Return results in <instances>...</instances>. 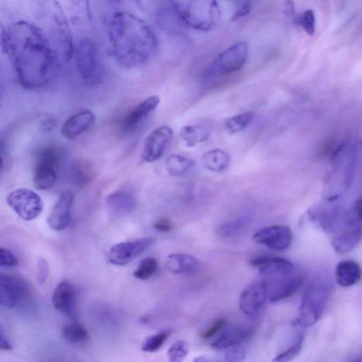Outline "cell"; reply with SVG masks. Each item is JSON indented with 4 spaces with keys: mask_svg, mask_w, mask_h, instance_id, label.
I'll use <instances>...</instances> for the list:
<instances>
[{
    "mask_svg": "<svg viewBox=\"0 0 362 362\" xmlns=\"http://www.w3.org/2000/svg\"><path fill=\"white\" fill-rule=\"evenodd\" d=\"M336 281L342 287H350L358 284L361 279L359 264L351 259L339 262L336 267Z\"/></svg>",
    "mask_w": 362,
    "mask_h": 362,
    "instance_id": "25",
    "label": "cell"
},
{
    "mask_svg": "<svg viewBox=\"0 0 362 362\" xmlns=\"http://www.w3.org/2000/svg\"><path fill=\"white\" fill-rule=\"evenodd\" d=\"M250 221L248 216H241L221 224L217 227L216 232L223 238L233 237L244 230L249 224Z\"/></svg>",
    "mask_w": 362,
    "mask_h": 362,
    "instance_id": "31",
    "label": "cell"
},
{
    "mask_svg": "<svg viewBox=\"0 0 362 362\" xmlns=\"http://www.w3.org/2000/svg\"><path fill=\"white\" fill-rule=\"evenodd\" d=\"M6 34V30L0 21V47L4 49V41Z\"/></svg>",
    "mask_w": 362,
    "mask_h": 362,
    "instance_id": "48",
    "label": "cell"
},
{
    "mask_svg": "<svg viewBox=\"0 0 362 362\" xmlns=\"http://www.w3.org/2000/svg\"><path fill=\"white\" fill-rule=\"evenodd\" d=\"M0 349L10 351L12 349V345L8 340L4 329L0 325Z\"/></svg>",
    "mask_w": 362,
    "mask_h": 362,
    "instance_id": "44",
    "label": "cell"
},
{
    "mask_svg": "<svg viewBox=\"0 0 362 362\" xmlns=\"http://www.w3.org/2000/svg\"><path fill=\"white\" fill-rule=\"evenodd\" d=\"M95 121V115L91 111L78 112L65 121L62 127L61 134L67 139H75L88 131L93 125Z\"/></svg>",
    "mask_w": 362,
    "mask_h": 362,
    "instance_id": "18",
    "label": "cell"
},
{
    "mask_svg": "<svg viewBox=\"0 0 362 362\" xmlns=\"http://www.w3.org/2000/svg\"><path fill=\"white\" fill-rule=\"evenodd\" d=\"M284 13L288 16H293L295 13V6L293 0L284 1Z\"/></svg>",
    "mask_w": 362,
    "mask_h": 362,
    "instance_id": "45",
    "label": "cell"
},
{
    "mask_svg": "<svg viewBox=\"0 0 362 362\" xmlns=\"http://www.w3.org/2000/svg\"><path fill=\"white\" fill-rule=\"evenodd\" d=\"M331 282L317 279L310 283L302 297L295 323L301 327L315 324L323 314L332 293Z\"/></svg>",
    "mask_w": 362,
    "mask_h": 362,
    "instance_id": "4",
    "label": "cell"
},
{
    "mask_svg": "<svg viewBox=\"0 0 362 362\" xmlns=\"http://www.w3.org/2000/svg\"><path fill=\"white\" fill-rule=\"evenodd\" d=\"M63 339L71 344H81L88 339L87 330L77 323H68L64 325L61 329Z\"/></svg>",
    "mask_w": 362,
    "mask_h": 362,
    "instance_id": "30",
    "label": "cell"
},
{
    "mask_svg": "<svg viewBox=\"0 0 362 362\" xmlns=\"http://www.w3.org/2000/svg\"><path fill=\"white\" fill-rule=\"evenodd\" d=\"M4 49L10 57L19 83L37 88L56 75L60 62L33 22L18 21L6 30Z\"/></svg>",
    "mask_w": 362,
    "mask_h": 362,
    "instance_id": "1",
    "label": "cell"
},
{
    "mask_svg": "<svg viewBox=\"0 0 362 362\" xmlns=\"http://www.w3.org/2000/svg\"><path fill=\"white\" fill-rule=\"evenodd\" d=\"M108 210L117 216L127 215L136 207V200L132 194L126 191H116L106 198Z\"/></svg>",
    "mask_w": 362,
    "mask_h": 362,
    "instance_id": "24",
    "label": "cell"
},
{
    "mask_svg": "<svg viewBox=\"0 0 362 362\" xmlns=\"http://www.w3.org/2000/svg\"><path fill=\"white\" fill-rule=\"evenodd\" d=\"M255 242L274 250H284L291 244L293 235L287 226L274 225L263 228L254 234Z\"/></svg>",
    "mask_w": 362,
    "mask_h": 362,
    "instance_id": "14",
    "label": "cell"
},
{
    "mask_svg": "<svg viewBox=\"0 0 362 362\" xmlns=\"http://www.w3.org/2000/svg\"><path fill=\"white\" fill-rule=\"evenodd\" d=\"M49 274V265L46 259L39 257L37 260V280L40 284L45 283Z\"/></svg>",
    "mask_w": 362,
    "mask_h": 362,
    "instance_id": "42",
    "label": "cell"
},
{
    "mask_svg": "<svg viewBox=\"0 0 362 362\" xmlns=\"http://www.w3.org/2000/svg\"><path fill=\"white\" fill-rule=\"evenodd\" d=\"M28 286L21 278L0 274V304L12 308L21 303L28 293Z\"/></svg>",
    "mask_w": 362,
    "mask_h": 362,
    "instance_id": "13",
    "label": "cell"
},
{
    "mask_svg": "<svg viewBox=\"0 0 362 362\" xmlns=\"http://www.w3.org/2000/svg\"><path fill=\"white\" fill-rule=\"evenodd\" d=\"M249 327L226 325L214 339L211 346L216 351H223L235 345L240 344L252 335Z\"/></svg>",
    "mask_w": 362,
    "mask_h": 362,
    "instance_id": "19",
    "label": "cell"
},
{
    "mask_svg": "<svg viewBox=\"0 0 362 362\" xmlns=\"http://www.w3.org/2000/svg\"><path fill=\"white\" fill-rule=\"evenodd\" d=\"M34 23L57 54L60 63L74 56L73 36L66 13L57 0H30Z\"/></svg>",
    "mask_w": 362,
    "mask_h": 362,
    "instance_id": "3",
    "label": "cell"
},
{
    "mask_svg": "<svg viewBox=\"0 0 362 362\" xmlns=\"http://www.w3.org/2000/svg\"><path fill=\"white\" fill-rule=\"evenodd\" d=\"M158 269V262L154 257H146L142 259L136 269L134 272V276L139 279L146 280L149 279Z\"/></svg>",
    "mask_w": 362,
    "mask_h": 362,
    "instance_id": "35",
    "label": "cell"
},
{
    "mask_svg": "<svg viewBox=\"0 0 362 362\" xmlns=\"http://www.w3.org/2000/svg\"><path fill=\"white\" fill-rule=\"evenodd\" d=\"M2 162H3L2 158L0 156V168H1V166L2 165Z\"/></svg>",
    "mask_w": 362,
    "mask_h": 362,
    "instance_id": "49",
    "label": "cell"
},
{
    "mask_svg": "<svg viewBox=\"0 0 362 362\" xmlns=\"http://www.w3.org/2000/svg\"><path fill=\"white\" fill-rule=\"evenodd\" d=\"M254 116L252 112H245L227 119L224 122L226 131L230 134L243 130L252 121Z\"/></svg>",
    "mask_w": 362,
    "mask_h": 362,
    "instance_id": "33",
    "label": "cell"
},
{
    "mask_svg": "<svg viewBox=\"0 0 362 362\" xmlns=\"http://www.w3.org/2000/svg\"><path fill=\"white\" fill-rule=\"evenodd\" d=\"M122 2L132 6V7L140 8L142 7L141 0H120Z\"/></svg>",
    "mask_w": 362,
    "mask_h": 362,
    "instance_id": "47",
    "label": "cell"
},
{
    "mask_svg": "<svg viewBox=\"0 0 362 362\" xmlns=\"http://www.w3.org/2000/svg\"><path fill=\"white\" fill-rule=\"evenodd\" d=\"M177 16L189 27L211 29L218 18L216 0H169Z\"/></svg>",
    "mask_w": 362,
    "mask_h": 362,
    "instance_id": "5",
    "label": "cell"
},
{
    "mask_svg": "<svg viewBox=\"0 0 362 362\" xmlns=\"http://www.w3.org/2000/svg\"><path fill=\"white\" fill-rule=\"evenodd\" d=\"M250 4L249 3L245 4L240 9L235 13L234 15L235 18H238L239 17L243 16L248 13L250 11Z\"/></svg>",
    "mask_w": 362,
    "mask_h": 362,
    "instance_id": "46",
    "label": "cell"
},
{
    "mask_svg": "<svg viewBox=\"0 0 362 362\" xmlns=\"http://www.w3.org/2000/svg\"><path fill=\"white\" fill-rule=\"evenodd\" d=\"M250 264L257 268L265 278L288 274L294 271L291 262L279 257H257L250 260Z\"/></svg>",
    "mask_w": 362,
    "mask_h": 362,
    "instance_id": "17",
    "label": "cell"
},
{
    "mask_svg": "<svg viewBox=\"0 0 362 362\" xmlns=\"http://www.w3.org/2000/svg\"><path fill=\"white\" fill-rule=\"evenodd\" d=\"M18 264V259L10 250L0 247V266L15 267Z\"/></svg>",
    "mask_w": 362,
    "mask_h": 362,
    "instance_id": "41",
    "label": "cell"
},
{
    "mask_svg": "<svg viewBox=\"0 0 362 362\" xmlns=\"http://www.w3.org/2000/svg\"><path fill=\"white\" fill-rule=\"evenodd\" d=\"M57 167L47 161L37 159L33 174V185L39 190L52 188L57 180Z\"/></svg>",
    "mask_w": 362,
    "mask_h": 362,
    "instance_id": "23",
    "label": "cell"
},
{
    "mask_svg": "<svg viewBox=\"0 0 362 362\" xmlns=\"http://www.w3.org/2000/svg\"><path fill=\"white\" fill-rule=\"evenodd\" d=\"M71 21L78 25L90 23L91 12L89 0H64Z\"/></svg>",
    "mask_w": 362,
    "mask_h": 362,
    "instance_id": "26",
    "label": "cell"
},
{
    "mask_svg": "<svg viewBox=\"0 0 362 362\" xmlns=\"http://www.w3.org/2000/svg\"><path fill=\"white\" fill-rule=\"evenodd\" d=\"M153 226L156 230L163 233L170 232L173 229L172 223L166 218H161L156 221Z\"/></svg>",
    "mask_w": 362,
    "mask_h": 362,
    "instance_id": "43",
    "label": "cell"
},
{
    "mask_svg": "<svg viewBox=\"0 0 362 362\" xmlns=\"http://www.w3.org/2000/svg\"><path fill=\"white\" fill-rule=\"evenodd\" d=\"M170 333L167 331L151 335L146 338L141 344V349L145 352H155L163 346Z\"/></svg>",
    "mask_w": 362,
    "mask_h": 362,
    "instance_id": "36",
    "label": "cell"
},
{
    "mask_svg": "<svg viewBox=\"0 0 362 362\" xmlns=\"http://www.w3.org/2000/svg\"><path fill=\"white\" fill-rule=\"evenodd\" d=\"M227 324L225 317H219L214 320L202 333V337L204 339H210L218 334Z\"/></svg>",
    "mask_w": 362,
    "mask_h": 362,
    "instance_id": "40",
    "label": "cell"
},
{
    "mask_svg": "<svg viewBox=\"0 0 362 362\" xmlns=\"http://www.w3.org/2000/svg\"><path fill=\"white\" fill-rule=\"evenodd\" d=\"M331 243L338 254L353 250L361 240V202L356 200L341 225L331 234Z\"/></svg>",
    "mask_w": 362,
    "mask_h": 362,
    "instance_id": "7",
    "label": "cell"
},
{
    "mask_svg": "<svg viewBox=\"0 0 362 362\" xmlns=\"http://www.w3.org/2000/svg\"><path fill=\"white\" fill-rule=\"evenodd\" d=\"M73 201V194L69 190L64 191L60 195L47 218V223L52 229L60 231L69 226Z\"/></svg>",
    "mask_w": 362,
    "mask_h": 362,
    "instance_id": "16",
    "label": "cell"
},
{
    "mask_svg": "<svg viewBox=\"0 0 362 362\" xmlns=\"http://www.w3.org/2000/svg\"><path fill=\"white\" fill-rule=\"evenodd\" d=\"M74 180L78 187H83L88 185L93 177L94 170L88 162H81L74 166Z\"/></svg>",
    "mask_w": 362,
    "mask_h": 362,
    "instance_id": "34",
    "label": "cell"
},
{
    "mask_svg": "<svg viewBox=\"0 0 362 362\" xmlns=\"http://www.w3.org/2000/svg\"><path fill=\"white\" fill-rule=\"evenodd\" d=\"M6 202L25 221L36 218L43 209L41 197L35 192L27 188H19L10 192L6 197Z\"/></svg>",
    "mask_w": 362,
    "mask_h": 362,
    "instance_id": "8",
    "label": "cell"
},
{
    "mask_svg": "<svg viewBox=\"0 0 362 362\" xmlns=\"http://www.w3.org/2000/svg\"><path fill=\"white\" fill-rule=\"evenodd\" d=\"M173 136V129L163 125L152 131L146 138L141 153V160L152 163L158 160Z\"/></svg>",
    "mask_w": 362,
    "mask_h": 362,
    "instance_id": "12",
    "label": "cell"
},
{
    "mask_svg": "<svg viewBox=\"0 0 362 362\" xmlns=\"http://www.w3.org/2000/svg\"><path fill=\"white\" fill-rule=\"evenodd\" d=\"M202 165L208 170L220 173L225 170L230 164L229 154L221 148L206 151L201 158Z\"/></svg>",
    "mask_w": 362,
    "mask_h": 362,
    "instance_id": "27",
    "label": "cell"
},
{
    "mask_svg": "<svg viewBox=\"0 0 362 362\" xmlns=\"http://www.w3.org/2000/svg\"><path fill=\"white\" fill-rule=\"evenodd\" d=\"M269 300L268 285L264 279L249 285L243 291L239 298L240 309L245 315L257 316Z\"/></svg>",
    "mask_w": 362,
    "mask_h": 362,
    "instance_id": "11",
    "label": "cell"
},
{
    "mask_svg": "<svg viewBox=\"0 0 362 362\" xmlns=\"http://www.w3.org/2000/svg\"><path fill=\"white\" fill-rule=\"evenodd\" d=\"M293 325L297 329L295 343L292 344L285 351L281 352L279 354L276 356L275 358L273 359V361H289L293 359L300 352L304 340V334L303 332L302 331L303 327L298 326L295 322H293Z\"/></svg>",
    "mask_w": 362,
    "mask_h": 362,
    "instance_id": "32",
    "label": "cell"
},
{
    "mask_svg": "<svg viewBox=\"0 0 362 362\" xmlns=\"http://www.w3.org/2000/svg\"><path fill=\"white\" fill-rule=\"evenodd\" d=\"M108 39L113 57L125 68L146 64L158 51V40L151 26L126 11H117L111 16Z\"/></svg>",
    "mask_w": 362,
    "mask_h": 362,
    "instance_id": "2",
    "label": "cell"
},
{
    "mask_svg": "<svg viewBox=\"0 0 362 362\" xmlns=\"http://www.w3.org/2000/svg\"><path fill=\"white\" fill-rule=\"evenodd\" d=\"M52 303L54 308L65 315H71L76 303V291L68 281H62L54 290Z\"/></svg>",
    "mask_w": 362,
    "mask_h": 362,
    "instance_id": "20",
    "label": "cell"
},
{
    "mask_svg": "<svg viewBox=\"0 0 362 362\" xmlns=\"http://www.w3.org/2000/svg\"><path fill=\"white\" fill-rule=\"evenodd\" d=\"M180 136L187 146L193 147L208 140L210 132L202 125H187L182 127Z\"/></svg>",
    "mask_w": 362,
    "mask_h": 362,
    "instance_id": "28",
    "label": "cell"
},
{
    "mask_svg": "<svg viewBox=\"0 0 362 362\" xmlns=\"http://www.w3.org/2000/svg\"><path fill=\"white\" fill-rule=\"evenodd\" d=\"M77 70L82 79L89 85L99 83L103 77V66L99 49L91 38L83 37L74 46Z\"/></svg>",
    "mask_w": 362,
    "mask_h": 362,
    "instance_id": "6",
    "label": "cell"
},
{
    "mask_svg": "<svg viewBox=\"0 0 362 362\" xmlns=\"http://www.w3.org/2000/svg\"><path fill=\"white\" fill-rule=\"evenodd\" d=\"M166 269L172 273L194 275L199 270L197 259L184 253H173L168 256L165 263Z\"/></svg>",
    "mask_w": 362,
    "mask_h": 362,
    "instance_id": "22",
    "label": "cell"
},
{
    "mask_svg": "<svg viewBox=\"0 0 362 362\" xmlns=\"http://www.w3.org/2000/svg\"><path fill=\"white\" fill-rule=\"evenodd\" d=\"M153 243V239L144 238L117 243L110 250L109 261L115 265H126L145 251Z\"/></svg>",
    "mask_w": 362,
    "mask_h": 362,
    "instance_id": "15",
    "label": "cell"
},
{
    "mask_svg": "<svg viewBox=\"0 0 362 362\" xmlns=\"http://www.w3.org/2000/svg\"><path fill=\"white\" fill-rule=\"evenodd\" d=\"M160 102L158 96L152 95L139 103L124 116L121 124L122 128L130 129L138 125L158 107Z\"/></svg>",
    "mask_w": 362,
    "mask_h": 362,
    "instance_id": "21",
    "label": "cell"
},
{
    "mask_svg": "<svg viewBox=\"0 0 362 362\" xmlns=\"http://www.w3.org/2000/svg\"><path fill=\"white\" fill-rule=\"evenodd\" d=\"M298 23L308 35H313L316 27V19L314 11L313 9L304 11L298 17Z\"/></svg>",
    "mask_w": 362,
    "mask_h": 362,
    "instance_id": "38",
    "label": "cell"
},
{
    "mask_svg": "<svg viewBox=\"0 0 362 362\" xmlns=\"http://www.w3.org/2000/svg\"><path fill=\"white\" fill-rule=\"evenodd\" d=\"M245 355V349L240 344L224 349L222 357L226 361H240Z\"/></svg>",
    "mask_w": 362,
    "mask_h": 362,
    "instance_id": "39",
    "label": "cell"
},
{
    "mask_svg": "<svg viewBox=\"0 0 362 362\" xmlns=\"http://www.w3.org/2000/svg\"><path fill=\"white\" fill-rule=\"evenodd\" d=\"M248 45L239 42L221 52L211 64L210 74H228L240 70L245 64Z\"/></svg>",
    "mask_w": 362,
    "mask_h": 362,
    "instance_id": "9",
    "label": "cell"
},
{
    "mask_svg": "<svg viewBox=\"0 0 362 362\" xmlns=\"http://www.w3.org/2000/svg\"><path fill=\"white\" fill-rule=\"evenodd\" d=\"M189 352V344L184 340L175 341L168 350V356L171 362L183 361Z\"/></svg>",
    "mask_w": 362,
    "mask_h": 362,
    "instance_id": "37",
    "label": "cell"
},
{
    "mask_svg": "<svg viewBox=\"0 0 362 362\" xmlns=\"http://www.w3.org/2000/svg\"><path fill=\"white\" fill-rule=\"evenodd\" d=\"M269 288V300L277 303L293 296L304 281V276L300 272H293L271 278H265Z\"/></svg>",
    "mask_w": 362,
    "mask_h": 362,
    "instance_id": "10",
    "label": "cell"
},
{
    "mask_svg": "<svg viewBox=\"0 0 362 362\" xmlns=\"http://www.w3.org/2000/svg\"><path fill=\"white\" fill-rule=\"evenodd\" d=\"M194 165V161L188 157L177 154L170 155L165 160V168L168 173L173 177L180 176Z\"/></svg>",
    "mask_w": 362,
    "mask_h": 362,
    "instance_id": "29",
    "label": "cell"
}]
</instances>
